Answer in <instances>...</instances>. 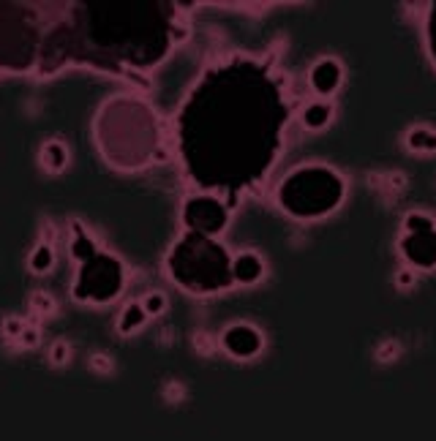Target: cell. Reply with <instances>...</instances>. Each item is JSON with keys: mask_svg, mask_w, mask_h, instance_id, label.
<instances>
[{"mask_svg": "<svg viewBox=\"0 0 436 441\" xmlns=\"http://www.w3.org/2000/svg\"><path fill=\"white\" fill-rule=\"evenodd\" d=\"M426 36H428V47H431V55L436 60V3L428 11V25H426Z\"/></svg>", "mask_w": 436, "mask_h": 441, "instance_id": "8fae6325", "label": "cell"}, {"mask_svg": "<svg viewBox=\"0 0 436 441\" xmlns=\"http://www.w3.org/2000/svg\"><path fill=\"white\" fill-rule=\"evenodd\" d=\"M311 82H314V87L319 90V93H330L336 84H338V66L333 63V60H327V63H319L314 74H311Z\"/></svg>", "mask_w": 436, "mask_h": 441, "instance_id": "5b68a950", "label": "cell"}, {"mask_svg": "<svg viewBox=\"0 0 436 441\" xmlns=\"http://www.w3.org/2000/svg\"><path fill=\"white\" fill-rule=\"evenodd\" d=\"M327 117H330V109H327L325 104H314V106H308V109H305V126H311V128L325 126V123H327Z\"/></svg>", "mask_w": 436, "mask_h": 441, "instance_id": "ba28073f", "label": "cell"}, {"mask_svg": "<svg viewBox=\"0 0 436 441\" xmlns=\"http://www.w3.org/2000/svg\"><path fill=\"white\" fill-rule=\"evenodd\" d=\"M188 218L191 223H197V226H202V229H208V231H216L224 226V210L218 207L216 202H197V205H191V210H188Z\"/></svg>", "mask_w": 436, "mask_h": 441, "instance_id": "3957f363", "label": "cell"}, {"mask_svg": "<svg viewBox=\"0 0 436 441\" xmlns=\"http://www.w3.org/2000/svg\"><path fill=\"white\" fill-rule=\"evenodd\" d=\"M90 365L96 368V370H101V373H109L112 363H109V357H104V354H96V357L90 360Z\"/></svg>", "mask_w": 436, "mask_h": 441, "instance_id": "9a60e30c", "label": "cell"}, {"mask_svg": "<svg viewBox=\"0 0 436 441\" xmlns=\"http://www.w3.org/2000/svg\"><path fill=\"white\" fill-rule=\"evenodd\" d=\"M409 145L417 147V150H436V137L428 131H415L409 137Z\"/></svg>", "mask_w": 436, "mask_h": 441, "instance_id": "9c48e42d", "label": "cell"}, {"mask_svg": "<svg viewBox=\"0 0 436 441\" xmlns=\"http://www.w3.org/2000/svg\"><path fill=\"white\" fill-rule=\"evenodd\" d=\"M341 180L327 169H303L292 174L281 188V202L294 216H319L338 205L341 199Z\"/></svg>", "mask_w": 436, "mask_h": 441, "instance_id": "6da1fadb", "label": "cell"}, {"mask_svg": "<svg viewBox=\"0 0 436 441\" xmlns=\"http://www.w3.org/2000/svg\"><path fill=\"white\" fill-rule=\"evenodd\" d=\"M30 305H33V310H39V313H50V310L55 308V302H52L47 294H33Z\"/></svg>", "mask_w": 436, "mask_h": 441, "instance_id": "7c38bea8", "label": "cell"}, {"mask_svg": "<svg viewBox=\"0 0 436 441\" xmlns=\"http://www.w3.org/2000/svg\"><path fill=\"white\" fill-rule=\"evenodd\" d=\"M161 308H164V299H161V297H158V294H155V297H150V299H147V310H150V313H158V310H161Z\"/></svg>", "mask_w": 436, "mask_h": 441, "instance_id": "d6986e66", "label": "cell"}, {"mask_svg": "<svg viewBox=\"0 0 436 441\" xmlns=\"http://www.w3.org/2000/svg\"><path fill=\"white\" fill-rule=\"evenodd\" d=\"M140 321H145V313H142V308H137V305H131L129 308V313L123 316V332H131L134 330V324H140Z\"/></svg>", "mask_w": 436, "mask_h": 441, "instance_id": "30bf717a", "label": "cell"}, {"mask_svg": "<svg viewBox=\"0 0 436 441\" xmlns=\"http://www.w3.org/2000/svg\"><path fill=\"white\" fill-rule=\"evenodd\" d=\"M259 273H262V264L251 253H243L235 262V278H240V281H254V278H259Z\"/></svg>", "mask_w": 436, "mask_h": 441, "instance_id": "8992f818", "label": "cell"}, {"mask_svg": "<svg viewBox=\"0 0 436 441\" xmlns=\"http://www.w3.org/2000/svg\"><path fill=\"white\" fill-rule=\"evenodd\" d=\"M224 343H226L229 352H235V354H240V357H248V354H254V352L259 349V338H257V332H251L248 327H235L232 332H226Z\"/></svg>", "mask_w": 436, "mask_h": 441, "instance_id": "277c9868", "label": "cell"}, {"mask_svg": "<svg viewBox=\"0 0 436 441\" xmlns=\"http://www.w3.org/2000/svg\"><path fill=\"white\" fill-rule=\"evenodd\" d=\"M404 256L417 264V267H431L436 264V231L426 229V231H409V237L404 240Z\"/></svg>", "mask_w": 436, "mask_h": 441, "instance_id": "7a4b0ae2", "label": "cell"}, {"mask_svg": "<svg viewBox=\"0 0 436 441\" xmlns=\"http://www.w3.org/2000/svg\"><path fill=\"white\" fill-rule=\"evenodd\" d=\"M22 343H25V346H36V343H39V332L30 330V327H22Z\"/></svg>", "mask_w": 436, "mask_h": 441, "instance_id": "e0dca14e", "label": "cell"}, {"mask_svg": "<svg viewBox=\"0 0 436 441\" xmlns=\"http://www.w3.org/2000/svg\"><path fill=\"white\" fill-rule=\"evenodd\" d=\"M194 346H197L202 354H208V352H210V341H208L202 332H197V335H194Z\"/></svg>", "mask_w": 436, "mask_h": 441, "instance_id": "ac0fdd59", "label": "cell"}, {"mask_svg": "<svg viewBox=\"0 0 436 441\" xmlns=\"http://www.w3.org/2000/svg\"><path fill=\"white\" fill-rule=\"evenodd\" d=\"M6 332H8V335H19V332H22V321H17V319L6 321Z\"/></svg>", "mask_w": 436, "mask_h": 441, "instance_id": "ffe728a7", "label": "cell"}, {"mask_svg": "<svg viewBox=\"0 0 436 441\" xmlns=\"http://www.w3.org/2000/svg\"><path fill=\"white\" fill-rule=\"evenodd\" d=\"M50 259H52L50 248H41V251L33 256V267H36V270H47V267H50Z\"/></svg>", "mask_w": 436, "mask_h": 441, "instance_id": "5bb4252c", "label": "cell"}, {"mask_svg": "<svg viewBox=\"0 0 436 441\" xmlns=\"http://www.w3.org/2000/svg\"><path fill=\"white\" fill-rule=\"evenodd\" d=\"M406 229L409 231H426V229H431V220L426 218V216H409Z\"/></svg>", "mask_w": 436, "mask_h": 441, "instance_id": "4fadbf2b", "label": "cell"}, {"mask_svg": "<svg viewBox=\"0 0 436 441\" xmlns=\"http://www.w3.org/2000/svg\"><path fill=\"white\" fill-rule=\"evenodd\" d=\"M69 357V346L66 343H55L52 346V363H63Z\"/></svg>", "mask_w": 436, "mask_h": 441, "instance_id": "2e32d148", "label": "cell"}, {"mask_svg": "<svg viewBox=\"0 0 436 441\" xmlns=\"http://www.w3.org/2000/svg\"><path fill=\"white\" fill-rule=\"evenodd\" d=\"M63 163H66V150H63V145L50 142V145L44 147V166L55 172V169H63Z\"/></svg>", "mask_w": 436, "mask_h": 441, "instance_id": "52a82bcc", "label": "cell"}]
</instances>
